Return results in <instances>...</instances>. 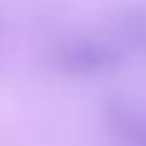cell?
Here are the masks:
<instances>
[{
    "instance_id": "1",
    "label": "cell",
    "mask_w": 146,
    "mask_h": 146,
    "mask_svg": "<svg viewBox=\"0 0 146 146\" xmlns=\"http://www.w3.org/2000/svg\"><path fill=\"white\" fill-rule=\"evenodd\" d=\"M123 62V48L107 39H75L57 48L55 66L68 75H96L114 71Z\"/></svg>"
},
{
    "instance_id": "2",
    "label": "cell",
    "mask_w": 146,
    "mask_h": 146,
    "mask_svg": "<svg viewBox=\"0 0 146 146\" xmlns=\"http://www.w3.org/2000/svg\"><path fill=\"white\" fill-rule=\"evenodd\" d=\"M105 121L128 146H146V112L123 98L105 100Z\"/></svg>"
},
{
    "instance_id": "4",
    "label": "cell",
    "mask_w": 146,
    "mask_h": 146,
    "mask_svg": "<svg viewBox=\"0 0 146 146\" xmlns=\"http://www.w3.org/2000/svg\"><path fill=\"white\" fill-rule=\"evenodd\" d=\"M2 30H5V25H2V21H0V34H2Z\"/></svg>"
},
{
    "instance_id": "3",
    "label": "cell",
    "mask_w": 146,
    "mask_h": 146,
    "mask_svg": "<svg viewBox=\"0 0 146 146\" xmlns=\"http://www.w3.org/2000/svg\"><path fill=\"white\" fill-rule=\"evenodd\" d=\"M119 41L135 50H146V14L132 11L125 18H119Z\"/></svg>"
}]
</instances>
